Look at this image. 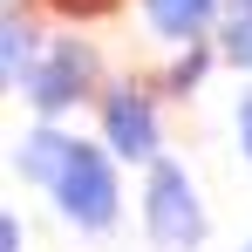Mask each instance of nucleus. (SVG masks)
<instances>
[{
  "instance_id": "1",
  "label": "nucleus",
  "mask_w": 252,
  "mask_h": 252,
  "mask_svg": "<svg viewBox=\"0 0 252 252\" xmlns=\"http://www.w3.org/2000/svg\"><path fill=\"white\" fill-rule=\"evenodd\" d=\"M143 225H150V239L164 252H191L205 239V205H198V191H191V177L177 164H150V191H143Z\"/></svg>"
},
{
  "instance_id": "2",
  "label": "nucleus",
  "mask_w": 252,
  "mask_h": 252,
  "mask_svg": "<svg viewBox=\"0 0 252 252\" xmlns=\"http://www.w3.org/2000/svg\"><path fill=\"white\" fill-rule=\"evenodd\" d=\"M55 205H62V218H75L82 232H102L116 218V170H109V157L95 143H75L68 150V164L55 177Z\"/></svg>"
},
{
  "instance_id": "3",
  "label": "nucleus",
  "mask_w": 252,
  "mask_h": 252,
  "mask_svg": "<svg viewBox=\"0 0 252 252\" xmlns=\"http://www.w3.org/2000/svg\"><path fill=\"white\" fill-rule=\"evenodd\" d=\"M89 82H95L89 41H55L41 62H34V75H28V102H34L41 116H62V109H75L89 95Z\"/></svg>"
},
{
  "instance_id": "4",
  "label": "nucleus",
  "mask_w": 252,
  "mask_h": 252,
  "mask_svg": "<svg viewBox=\"0 0 252 252\" xmlns=\"http://www.w3.org/2000/svg\"><path fill=\"white\" fill-rule=\"evenodd\" d=\"M102 143L129 157V164H157V109H150V95L143 89H109L102 95Z\"/></svg>"
},
{
  "instance_id": "5",
  "label": "nucleus",
  "mask_w": 252,
  "mask_h": 252,
  "mask_svg": "<svg viewBox=\"0 0 252 252\" xmlns=\"http://www.w3.org/2000/svg\"><path fill=\"white\" fill-rule=\"evenodd\" d=\"M218 14V0H143V21L164 34V41H198Z\"/></svg>"
},
{
  "instance_id": "6",
  "label": "nucleus",
  "mask_w": 252,
  "mask_h": 252,
  "mask_svg": "<svg viewBox=\"0 0 252 252\" xmlns=\"http://www.w3.org/2000/svg\"><path fill=\"white\" fill-rule=\"evenodd\" d=\"M68 150H75V136H62V129H34V136H21V157H14V164H21L28 184H48V191H55Z\"/></svg>"
},
{
  "instance_id": "7",
  "label": "nucleus",
  "mask_w": 252,
  "mask_h": 252,
  "mask_svg": "<svg viewBox=\"0 0 252 252\" xmlns=\"http://www.w3.org/2000/svg\"><path fill=\"white\" fill-rule=\"evenodd\" d=\"M0 34H7V62H0V68H7V82L14 89H28V75H34V62H41V55H34V28H28V21H7V28H0Z\"/></svg>"
},
{
  "instance_id": "8",
  "label": "nucleus",
  "mask_w": 252,
  "mask_h": 252,
  "mask_svg": "<svg viewBox=\"0 0 252 252\" xmlns=\"http://www.w3.org/2000/svg\"><path fill=\"white\" fill-rule=\"evenodd\" d=\"M218 55H225L232 68H252V14H232V28H225Z\"/></svg>"
},
{
  "instance_id": "9",
  "label": "nucleus",
  "mask_w": 252,
  "mask_h": 252,
  "mask_svg": "<svg viewBox=\"0 0 252 252\" xmlns=\"http://www.w3.org/2000/svg\"><path fill=\"white\" fill-rule=\"evenodd\" d=\"M198 75H205V48L191 41V55H184V62H177V68H170V89H177V95H184V89L198 82Z\"/></svg>"
},
{
  "instance_id": "10",
  "label": "nucleus",
  "mask_w": 252,
  "mask_h": 252,
  "mask_svg": "<svg viewBox=\"0 0 252 252\" xmlns=\"http://www.w3.org/2000/svg\"><path fill=\"white\" fill-rule=\"evenodd\" d=\"M239 150H246V157H252V95H246V102H239Z\"/></svg>"
},
{
  "instance_id": "11",
  "label": "nucleus",
  "mask_w": 252,
  "mask_h": 252,
  "mask_svg": "<svg viewBox=\"0 0 252 252\" xmlns=\"http://www.w3.org/2000/svg\"><path fill=\"white\" fill-rule=\"evenodd\" d=\"M0 252H21V225L14 218H0Z\"/></svg>"
},
{
  "instance_id": "12",
  "label": "nucleus",
  "mask_w": 252,
  "mask_h": 252,
  "mask_svg": "<svg viewBox=\"0 0 252 252\" xmlns=\"http://www.w3.org/2000/svg\"><path fill=\"white\" fill-rule=\"evenodd\" d=\"M62 7H75V14H95V7H109V0H62Z\"/></svg>"
},
{
  "instance_id": "13",
  "label": "nucleus",
  "mask_w": 252,
  "mask_h": 252,
  "mask_svg": "<svg viewBox=\"0 0 252 252\" xmlns=\"http://www.w3.org/2000/svg\"><path fill=\"white\" fill-rule=\"evenodd\" d=\"M232 14H252V0H232Z\"/></svg>"
},
{
  "instance_id": "14",
  "label": "nucleus",
  "mask_w": 252,
  "mask_h": 252,
  "mask_svg": "<svg viewBox=\"0 0 252 252\" xmlns=\"http://www.w3.org/2000/svg\"><path fill=\"white\" fill-rule=\"evenodd\" d=\"M246 252H252V246H246Z\"/></svg>"
}]
</instances>
